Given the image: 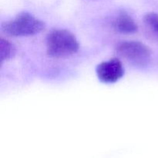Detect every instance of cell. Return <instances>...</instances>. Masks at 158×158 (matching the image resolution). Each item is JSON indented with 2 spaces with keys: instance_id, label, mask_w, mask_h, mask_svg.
<instances>
[{
  "instance_id": "cell-2",
  "label": "cell",
  "mask_w": 158,
  "mask_h": 158,
  "mask_svg": "<svg viewBox=\"0 0 158 158\" xmlns=\"http://www.w3.org/2000/svg\"><path fill=\"white\" fill-rule=\"evenodd\" d=\"M45 24L41 20L27 12L19 14L12 20L2 24V31L10 36H29L41 32Z\"/></svg>"
},
{
  "instance_id": "cell-6",
  "label": "cell",
  "mask_w": 158,
  "mask_h": 158,
  "mask_svg": "<svg viewBox=\"0 0 158 158\" xmlns=\"http://www.w3.org/2000/svg\"><path fill=\"white\" fill-rule=\"evenodd\" d=\"M15 49L13 44L4 38L0 40V60L2 62L8 61L14 56Z\"/></svg>"
},
{
  "instance_id": "cell-4",
  "label": "cell",
  "mask_w": 158,
  "mask_h": 158,
  "mask_svg": "<svg viewBox=\"0 0 158 158\" xmlns=\"http://www.w3.org/2000/svg\"><path fill=\"white\" fill-rule=\"evenodd\" d=\"M97 77L105 83H114L124 75V68L121 61L114 58L102 62L97 67Z\"/></svg>"
},
{
  "instance_id": "cell-3",
  "label": "cell",
  "mask_w": 158,
  "mask_h": 158,
  "mask_svg": "<svg viewBox=\"0 0 158 158\" xmlns=\"http://www.w3.org/2000/svg\"><path fill=\"white\" fill-rule=\"evenodd\" d=\"M117 52L125 60L136 65L144 66L151 60L150 48L139 41H127L120 43Z\"/></svg>"
},
{
  "instance_id": "cell-7",
  "label": "cell",
  "mask_w": 158,
  "mask_h": 158,
  "mask_svg": "<svg viewBox=\"0 0 158 158\" xmlns=\"http://www.w3.org/2000/svg\"><path fill=\"white\" fill-rule=\"evenodd\" d=\"M144 23L158 37V14L150 12L144 16Z\"/></svg>"
},
{
  "instance_id": "cell-5",
  "label": "cell",
  "mask_w": 158,
  "mask_h": 158,
  "mask_svg": "<svg viewBox=\"0 0 158 158\" xmlns=\"http://www.w3.org/2000/svg\"><path fill=\"white\" fill-rule=\"evenodd\" d=\"M114 27L115 30L120 33L131 34L136 32L138 29L137 23L134 19L128 13L122 12L117 15L114 21Z\"/></svg>"
},
{
  "instance_id": "cell-1",
  "label": "cell",
  "mask_w": 158,
  "mask_h": 158,
  "mask_svg": "<svg viewBox=\"0 0 158 158\" xmlns=\"http://www.w3.org/2000/svg\"><path fill=\"white\" fill-rule=\"evenodd\" d=\"M80 44L75 35L66 29H55L46 38V52L52 58L69 56L79 50Z\"/></svg>"
}]
</instances>
